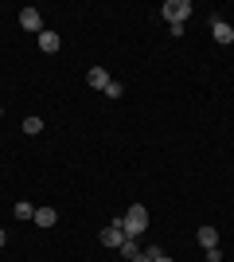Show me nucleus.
<instances>
[{
	"instance_id": "1",
	"label": "nucleus",
	"mask_w": 234,
	"mask_h": 262,
	"mask_svg": "<svg viewBox=\"0 0 234 262\" xmlns=\"http://www.w3.org/2000/svg\"><path fill=\"white\" fill-rule=\"evenodd\" d=\"M121 227H125V235H129V239H141V235L148 231V211L141 208V204H133V208L121 215Z\"/></svg>"
},
{
	"instance_id": "2",
	"label": "nucleus",
	"mask_w": 234,
	"mask_h": 262,
	"mask_svg": "<svg viewBox=\"0 0 234 262\" xmlns=\"http://www.w3.org/2000/svg\"><path fill=\"white\" fill-rule=\"evenodd\" d=\"M160 12H164V16H168L172 24H184V20L191 16V0H168V4H164Z\"/></svg>"
},
{
	"instance_id": "3",
	"label": "nucleus",
	"mask_w": 234,
	"mask_h": 262,
	"mask_svg": "<svg viewBox=\"0 0 234 262\" xmlns=\"http://www.w3.org/2000/svg\"><path fill=\"white\" fill-rule=\"evenodd\" d=\"M129 239V235H125V227H121V219H113L110 227L101 231V243H106V247H113V251H121V243Z\"/></svg>"
},
{
	"instance_id": "4",
	"label": "nucleus",
	"mask_w": 234,
	"mask_h": 262,
	"mask_svg": "<svg viewBox=\"0 0 234 262\" xmlns=\"http://www.w3.org/2000/svg\"><path fill=\"white\" fill-rule=\"evenodd\" d=\"M20 28L23 32H43V16H39L35 8H23L20 12Z\"/></svg>"
},
{
	"instance_id": "5",
	"label": "nucleus",
	"mask_w": 234,
	"mask_h": 262,
	"mask_svg": "<svg viewBox=\"0 0 234 262\" xmlns=\"http://www.w3.org/2000/svg\"><path fill=\"white\" fill-rule=\"evenodd\" d=\"M211 35H215V43H234V28L226 20H211Z\"/></svg>"
},
{
	"instance_id": "6",
	"label": "nucleus",
	"mask_w": 234,
	"mask_h": 262,
	"mask_svg": "<svg viewBox=\"0 0 234 262\" xmlns=\"http://www.w3.org/2000/svg\"><path fill=\"white\" fill-rule=\"evenodd\" d=\"M86 82L94 90H106V86H110V71H106V67H90V71H86Z\"/></svg>"
},
{
	"instance_id": "7",
	"label": "nucleus",
	"mask_w": 234,
	"mask_h": 262,
	"mask_svg": "<svg viewBox=\"0 0 234 262\" xmlns=\"http://www.w3.org/2000/svg\"><path fill=\"white\" fill-rule=\"evenodd\" d=\"M195 239H199L203 251H211V247H219V231H215V227H199V231H195Z\"/></svg>"
},
{
	"instance_id": "8",
	"label": "nucleus",
	"mask_w": 234,
	"mask_h": 262,
	"mask_svg": "<svg viewBox=\"0 0 234 262\" xmlns=\"http://www.w3.org/2000/svg\"><path fill=\"white\" fill-rule=\"evenodd\" d=\"M39 47H43L47 55H55L63 43H59V35H55V32H39Z\"/></svg>"
},
{
	"instance_id": "9",
	"label": "nucleus",
	"mask_w": 234,
	"mask_h": 262,
	"mask_svg": "<svg viewBox=\"0 0 234 262\" xmlns=\"http://www.w3.org/2000/svg\"><path fill=\"white\" fill-rule=\"evenodd\" d=\"M55 208H35V223H39V227H51V223H55Z\"/></svg>"
},
{
	"instance_id": "10",
	"label": "nucleus",
	"mask_w": 234,
	"mask_h": 262,
	"mask_svg": "<svg viewBox=\"0 0 234 262\" xmlns=\"http://www.w3.org/2000/svg\"><path fill=\"white\" fill-rule=\"evenodd\" d=\"M121 254H125V258H129V262H133L137 254H141V247H137V239H125V243H121Z\"/></svg>"
},
{
	"instance_id": "11",
	"label": "nucleus",
	"mask_w": 234,
	"mask_h": 262,
	"mask_svg": "<svg viewBox=\"0 0 234 262\" xmlns=\"http://www.w3.org/2000/svg\"><path fill=\"white\" fill-rule=\"evenodd\" d=\"M16 219H35V208L28 204V200H20V204H16Z\"/></svg>"
},
{
	"instance_id": "12",
	"label": "nucleus",
	"mask_w": 234,
	"mask_h": 262,
	"mask_svg": "<svg viewBox=\"0 0 234 262\" xmlns=\"http://www.w3.org/2000/svg\"><path fill=\"white\" fill-rule=\"evenodd\" d=\"M39 129H43V121H39V118H23V133H39Z\"/></svg>"
},
{
	"instance_id": "13",
	"label": "nucleus",
	"mask_w": 234,
	"mask_h": 262,
	"mask_svg": "<svg viewBox=\"0 0 234 262\" xmlns=\"http://www.w3.org/2000/svg\"><path fill=\"white\" fill-rule=\"evenodd\" d=\"M106 94H110V98H121V94H125V86H121V82H113V78H110V86H106Z\"/></svg>"
},
{
	"instance_id": "14",
	"label": "nucleus",
	"mask_w": 234,
	"mask_h": 262,
	"mask_svg": "<svg viewBox=\"0 0 234 262\" xmlns=\"http://www.w3.org/2000/svg\"><path fill=\"white\" fill-rule=\"evenodd\" d=\"M145 254H148V262H160V258H164V251H160V247H148Z\"/></svg>"
},
{
	"instance_id": "15",
	"label": "nucleus",
	"mask_w": 234,
	"mask_h": 262,
	"mask_svg": "<svg viewBox=\"0 0 234 262\" xmlns=\"http://www.w3.org/2000/svg\"><path fill=\"white\" fill-rule=\"evenodd\" d=\"M133 262H148V254H145V251H141V254H137V258H133Z\"/></svg>"
},
{
	"instance_id": "16",
	"label": "nucleus",
	"mask_w": 234,
	"mask_h": 262,
	"mask_svg": "<svg viewBox=\"0 0 234 262\" xmlns=\"http://www.w3.org/2000/svg\"><path fill=\"white\" fill-rule=\"evenodd\" d=\"M0 247H4V231H0Z\"/></svg>"
},
{
	"instance_id": "17",
	"label": "nucleus",
	"mask_w": 234,
	"mask_h": 262,
	"mask_svg": "<svg viewBox=\"0 0 234 262\" xmlns=\"http://www.w3.org/2000/svg\"><path fill=\"white\" fill-rule=\"evenodd\" d=\"M160 262H172V258H168V254H164V258H160Z\"/></svg>"
}]
</instances>
